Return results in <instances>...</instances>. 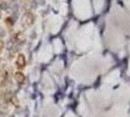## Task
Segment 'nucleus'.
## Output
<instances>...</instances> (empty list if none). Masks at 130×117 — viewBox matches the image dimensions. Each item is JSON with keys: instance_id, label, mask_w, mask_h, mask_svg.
Returning <instances> with one entry per match:
<instances>
[{"instance_id": "nucleus-1", "label": "nucleus", "mask_w": 130, "mask_h": 117, "mask_svg": "<svg viewBox=\"0 0 130 117\" xmlns=\"http://www.w3.org/2000/svg\"><path fill=\"white\" fill-rule=\"evenodd\" d=\"M17 65L19 68H22L26 65V58H25V56L23 54H20L18 56V58H17Z\"/></svg>"}, {"instance_id": "nucleus-2", "label": "nucleus", "mask_w": 130, "mask_h": 117, "mask_svg": "<svg viewBox=\"0 0 130 117\" xmlns=\"http://www.w3.org/2000/svg\"><path fill=\"white\" fill-rule=\"evenodd\" d=\"M15 79H16V81H17L18 83H23V82L25 81L26 77H25L24 73L18 71V72H16V73H15Z\"/></svg>"}, {"instance_id": "nucleus-3", "label": "nucleus", "mask_w": 130, "mask_h": 117, "mask_svg": "<svg viewBox=\"0 0 130 117\" xmlns=\"http://www.w3.org/2000/svg\"><path fill=\"white\" fill-rule=\"evenodd\" d=\"M2 48H3V42H2V41H0V52H1Z\"/></svg>"}]
</instances>
